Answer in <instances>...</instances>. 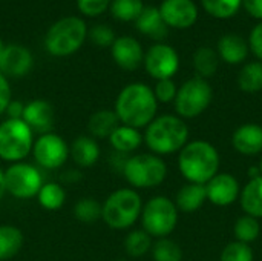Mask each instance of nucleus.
<instances>
[{
  "label": "nucleus",
  "mask_w": 262,
  "mask_h": 261,
  "mask_svg": "<svg viewBox=\"0 0 262 261\" xmlns=\"http://www.w3.org/2000/svg\"><path fill=\"white\" fill-rule=\"evenodd\" d=\"M114 111L121 125L144 129L158 112V102L150 86L141 82L126 85L115 98Z\"/></svg>",
  "instance_id": "obj_1"
},
{
  "label": "nucleus",
  "mask_w": 262,
  "mask_h": 261,
  "mask_svg": "<svg viewBox=\"0 0 262 261\" xmlns=\"http://www.w3.org/2000/svg\"><path fill=\"white\" fill-rule=\"evenodd\" d=\"M189 126L177 114L157 115L146 128L143 134L144 145L149 152L164 157L178 154L189 143Z\"/></svg>",
  "instance_id": "obj_2"
},
{
  "label": "nucleus",
  "mask_w": 262,
  "mask_h": 261,
  "mask_svg": "<svg viewBox=\"0 0 262 261\" xmlns=\"http://www.w3.org/2000/svg\"><path fill=\"white\" fill-rule=\"evenodd\" d=\"M221 157L207 140H192L178 152V169L187 183L206 185L220 172Z\"/></svg>",
  "instance_id": "obj_3"
},
{
  "label": "nucleus",
  "mask_w": 262,
  "mask_h": 261,
  "mask_svg": "<svg viewBox=\"0 0 262 261\" xmlns=\"http://www.w3.org/2000/svg\"><path fill=\"white\" fill-rule=\"evenodd\" d=\"M143 198L132 188H120L111 192L101 203V220L114 231L130 229L141 217Z\"/></svg>",
  "instance_id": "obj_4"
},
{
  "label": "nucleus",
  "mask_w": 262,
  "mask_h": 261,
  "mask_svg": "<svg viewBox=\"0 0 262 261\" xmlns=\"http://www.w3.org/2000/svg\"><path fill=\"white\" fill-rule=\"evenodd\" d=\"M121 174L135 191L154 189L167 178V165L163 157L152 152L132 154L127 157Z\"/></svg>",
  "instance_id": "obj_5"
},
{
  "label": "nucleus",
  "mask_w": 262,
  "mask_h": 261,
  "mask_svg": "<svg viewBox=\"0 0 262 261\" xmlns=\"http://www.w3.org/2000/svg\"><path fill=\"white\" fill-rule=\"evenodd\" d=\"M88 37L84 20L75 15L57 20L46 32L45 48L54 57H69L75 54Z\"/></svg>",
  "instance_id": "obj_6"
},
{
  "label": "nucleus",
  "mask_w": 262,
  "mask_h": 261,
  "mask_svg": "<svg viewBox=\"0 0 262 261\" xmlns=\"http://www.w3.org/2000/svg\"><path fill=\"white\" fill-rule=\"evenodd\" d=\"M180 211L175 202L166 195H155L143 205L141 229L152 238H166L178 226Z\"/></svg>",
  "instance_id": "obj_7"
},
{
  "label": "nucleus",
  "mask_w": 262,
  "mask_h": 261,
  "mask_svg": "<svg viewBox=\"0 0 262 261\" xmlns=\"http://www.w3.org/2000/svg\"><path fill=\"white\" fill-rule=\"evenodd\" d=\"M35 134L21 118H6L0 123V158L9 163L23 162L31 152Z\"/></svg>",
  "instance_id": "obj_8"
},
{
  "label": "nucleus",
  "mask_w": 262,
  "mask_h": 261,
  "mask_svg": "<svg viewBox=\"0 0 262 261\" xmlns=\"http://www.w3.org/2000/svg\"><path fill=\"white\" fill-rule=\"evenodd\" d=\"M213 100V89L206 78L198 75L186 80L177 92L173 100V108L178 117L196 118L207 111Z\"/></svg>",
  "instance_id": "obj_9"
},
{
  "label": "nucleus",
  "mask_w": 262,
  "mask_h": 261,
  "mask_svg": "<svg viewBox=\"0 0 262 261\" xmlns=\"http://www.w3.org/2000/svg\"><path fill=\"white\" fill-rule=\"evenodd\" d=\"M45 180L40 169L35 165L18 162L11 163L5 169L6 194L18 200H31L37 197Z\"/></svg>",
  "instance_id": "obj_10"
},
{
  "label": "nucleus",
  "mask_w": 262,
  "mask_h": 261,
  "mask_svg": "<svg viewBox=\"0 0 262 261\" xmlns=\"http://www.w3.org/2000/svg\"><path fill=\"white\" fill-rule=\"evenodd\" d=\"M31 154L37 166L48 171H55L64 166V163L68 162L69 145L61 135L51 131L35 138Z\"/></svg>",
  "instance_id": "obj_11"
},
{
  "label": "nucleus",
  "mask_w": 262,
  "mask_h": 261,
  "mask_svg": "<svg viewBox=\"0 0 262 261\" xmlns=\"http://www.w3.org/2000/svg\"><path fill=\"white\" fill-rule=\"evenodd\" d=\"M146 72L158 80L173 78V75L180 69V55L175 48L166 43H157L152 45L147 52H144L143 60Z\"/></svg>",
  "instance_id": "obj_12"
},
{
  "label": "nucleus",
  "mask_w": 262,
  "mask_h": 261,
  "mask_svg": "<svg viewBox=\"0 0 262 261\" xmlns=\"http://www.w3.org/2000/svg\"><path fill=\"white\" fill-rule=\"evenodd\" d=\"M167 28L187 29L198 20L200 11L193 0H163L158 6Z\"/></svg>",
  "instance_id": "obj_13"
},
{
  "label": "nucleus",
  "mask_w": 262,
  "mask_h": 261,
  "mask_svg": "<svg viewBox=\"0 0 262 261\" xmlns=\"http://www.w3.org/2000/svg\"><path fill=\"white\" fill-rule=\"evenodd\" d=\"M206 194L209 203L220 208H226L239 200L241 185L233 174L218 172L206 183Z\"/></svg>",
  "instance_id": "obj_14"
},
{
  "label": "nucleus",
  "mask_w": 262,
  "mask_h": 261,
  "mask_svg": "<svg viewBox=\"0 0 262 261\" xmlns=\"http://www.w3.org/2000/svg\"><path fill=\"white\" fill-rule=\"evenodd\" d=\"M111 54L117 66L124 71L138 69L144 60V51L141 43L130 35L117 37L111 46Z\"/></svg>",
  "instance_id": "obj_15"
},
{
  "label": "nucleus",
  "mask_w": 262,
  "mask_h": 261,
  "mask_svg": "<svg viewBox=\"0 0 262 261\" xmlns=\"http://www.w3.org/2000/svg\"><path fill=\"white\" fill-rule=\"evenodd\" d=\"M34 65L32 54L28 48L21 45H6L0 58V72L9 78H18L26 75Z\"/></svg>",
  "instance_id": "obj_16"
},
{
  "label": "nucleus",
  "mask_w": 262,
  "mask_h": 261,
  "mask_svg": "<svg viewBox=\"0 0 262 261\" xmlns=\"http://www.w3.org/2000/svg\"><path fill=\"white\" fill-rule=\"evenodd\" d=\"M21 120L32 129L34 134H46L52 131L54 125V108L45 98H34L25 103Z\"/></svg>",
  "instance_id": "obj_17"
},
{
  "label": "nucleus",
  "mask_w": 262,
  "mask_h": 261,
  "mask_svg": "<svg viewBox=\"0 0 262 261\" xmlns=\"http://www.w3.org/2000/svg\"><path fill=\"white\" fill-rule=\"evenodd\" d=\"M233 149L246 157L262 152V126L258 123H244L235 129L232 135Z\"/></svg>",
  "instance_id": "obj_18"
},
{
  "label": "nucleus",
  "mask_w": 262,
  "mask_h": 261,
  "mask_svg": "<svg viewBox=\"0 0 262 261\" xmlns=\"http://www.w3.org/2000/svg\"><path fill=\"white\" fill-rule=\"evenodd\" d=\"M249 43L238 34H224L216 45V54L220 60L227 65L244 63L249 57Z\"/></svg>",
  "instance_id": "obj_19"
},
{
  "label": "nucleus",
  "mask_w": 262,
  "mask_h": 261,
  "mask_svg": "<svg viewBox=\"0 0 262 261\" xmlns=\"http://www.w3.org/2000/svg\"><path fill=\"white\" fill-rule=\"evenodd\" d=\"M100 145L91 135H78L69 145V157L78 168H91L100 158Z\"/></svg>",
  "instance_id": "obj_20"
},
{
  "label": "nucleus",
  "mask_w": 262,
  "mask_h": 261,
  "mask_svg": "<svg viewBox=\"0 0 262 261\" xmlns=\"http://www.w3.org/2000/svg\"><path fill=\"white\" fill-rule=\"evenodd\" d=\"M175 205L180 212L184 214H193L203 208V205L207 202L206 194V185L200 183H186L181 186V189L175 195Z\"/></svg>",
  "instance_id": "obj_21"
},
{
  "label": "nucleus",
  "mask_w": 262,
  "mask_h": 261,
  "mask_svg": "<svg viewBox=\"0 0 262 261\" xmlns=\"http://www.w3.org/2000/svg\"><path fill=\"white\" fill-rule=\"evenodd\" d=\"M135 28L141 34L154 40H163L164 37H167V31H169L157 6H144V9L135 20Z\"/></svg>",
  "instance_id": "obj_22"
},
{
  "label": "nucleus",
  "mask_w": 262,
  "mask_h": 261,
  "mask_svg": "<svg viewBox=\"0 0 262 261\" xmlns=\"http://www.w3.org/2000/svg\"><path fill=\"white\" fill-rule=\"evenodd\" d=\"M107 140L114 152H118L123 155H132L144 143L141 131L132 126H126V125H120Z\"/></svg>",
  "instance_id": "obj_23"
},
{
  "label": "nucleus",
  "mask_w": 262,
  "mask_h": 261,
  "mask_svg": "<svg viewBox=\"0 0 262 261\" xmlns=\"http://www.w3.org/2000/svg\"><path fill=\"white\" fill-rule=\"evenodd\" d=\"M120 125L121 123L114 109H98L88 120V132L98 142L109 138Z\"/></svg>",
  "instance_id": "obj_24"
},
{
  "label": "nucleus",
  "mask_w": 262,
  "mask_h": 261,
  "mask_svg": "<svg viewBox=\"0 0 262 261\" xmlns=\"http://www.w3.org/2000/svg\"><path fill=\"white\" fill-rule=\"evenodd\" d=\"M239 203L246 215L262 218V177L250 178L241 188Z\"/></svg>",
  "instance_id": "obj_25"
},
{
  "label": "nucleus",
  "mask_w": 262,
  "mask_h": 261,
  "mask_svg": "<svg viewBox=\"0 0 262 261\" xmlns=\"http://www.w3.org/2000/svg\"><path fill=\"white\" fill-rule=\"evenodd\" d=\"M25 235L12 225H0V261L14 258L23 248Z\"/></svg>",
  "instance_id": "obj_26"
},
{
  "label": "nucleus",
  "mask_w": 262,
  "mask_h": 261,
  "mask_svg": "<svg viewBox=\"0 0 262 261\" xmlns=\"http://www.w3.org/2000/svg\"><path fill=\"white\" fill-rule=\"evenodd\" d=\"M238 86L246 94H256L262 91V62L255 60L246 63L238 74Z\"/></svg>",
  "instance_id": "obj_27"
},
{
  "label": "nucleus",
  "mask_w": 262,
  "mask_h": 261,
  "mask_svg": "<svg viewBox=\"0 0 262 261\" xmlns=\"http://www.w3.org/2000/svg\"><path fill=\"white\" fill-rule=\"evenodd\" d=\"M220 66V57L210 46H201L193 54V68L201 78H210L216 74Z\"/></svg>",
  "instance_id": "obj_28"
},
{
  "label": "nucleus",
  "mask_w": 262,
  "mask_h": 261,
  "mask_svg": "<svg viewBox=\"0 0 262 261\" xmlns=\"http://www.w3.org/2000/svg\"><path fill=\"white\" fill-rule=\"evenodd\" d=\"M37 202L46 211H58L66 202V191L57 182H45L37 194Z\"/></svg>",
  "instance_id": "obj_29"
},
{
  "label": "nucleus",
  "mask_w": 262,
  "mask_h": 261,
  "mask_svg": "<svg viewBox=\"0 0 262 261\" xmlns=\"http://www.w3.org/2000/svg\"><path fill=\"white\" fill-rule=\"evenodd\" d=\"M154 238L143 229H132L123 242L124 251L130 258H141L152 249Z\"/></svg>",
  "instance_id": "obj_30"
},
{
  "label": "nucleus",
  "mask_w": 262,
  "mask_h": 261,
  "mask_svg": "<svg viewBox=\"0 0 262 261\" xmlns=\"http://www.w3.org/2000/svg\"><path fill=\"white\" fill-rule=\"evenodd\" d=\"M233 235H235V242L246 243V245L255 243L261 235V223H259V220L244 214L243 217H239L235 222Z\"/></svg>",
  "instance_id": "obj_31"
},
{
  "label": "nucleus",
  "mask_w": 262,
  "mask_h": 261,
  "mask_svg": "<svg viewBox=\"0 0 262 261\" xmlns=\"http://www.w3.org/2000/svg\"><path fill=\"white\" fill-rule=\"evenodd\" d=\"M74 217L84 225H94L101 220V203L92 197H83L74 205Z\"/></svg>",
  "instance_id": "obj_32"
},
{
  "label": "nucleus",
  "mask_w": 262,
  "mask_h": 261,
  "mask_svg": "<svg viewBox=\"0 0 262 261\" xmlns=\"http://www.w3.org/2000/svg\"><path fill=\"white\" fill-rule=\"evenodd\" d=\"M203 9L220 20L233 17L239 8H243V0H201Z\"/></svg>",
  "instance_id": "obj_33"
},
{
  "label": "nucleus",
  "mask_w": 262,
  "mask_h": 261,
  "mask_svg": "<svg viewBox=\"0 0 262 261\" xmlns=\"http://www.w3.org/2000/svg\"><path fill=\"white\" fill-rule=\"evenodd\" d=\"M111 14L120 22H135L144 9L143 0H112Z\"/></svg>",
  "instance_id": "obj_34"
},
{
  "label": "nucleus",
  "mask_w": 262,
  "mask_h": 261,
  "mask_svg": "<svg viewBox=\"0 0 262 261\" xmlns=\"http://www.w3.org/2000/svg\"><path fill=\"white\" fill-rule=\"evenodd\" d=\"M150 252H152L154 261H183L181 246L169 237L158 238L152 245Z\"/></svg>",
  "instance_id": "obj_35"
},
{
  "label": "nucleus",
  "mask_w": 262,
  "mask_h": 261,
  "mask_svg": "<svg viewBox=\"0 0 262 261\" xmlns=\"http://www.w3.org/2000/svg\"><path fill=\"white\" fill-rule=\"evenodd\" d=\"M220 261H255V252L250 245L232 242L224 246Z\"/></svg>",
  "instance_id": "obj_36"
},
{
  "label": "nucleus",
  "mask_w": 262,
  "mask_h": 261,
  "mask_svg": "<svg viewBox=\"0 0 262 261\" xmlns=\"http://www.w3.org/2000/svg\"><path fill=\"white\" fill-rule=\"evenodd\" d=\"M152 91L158 105L160 103L167 105V103H173L177 92H178V86L173 82V78H166V80H158L155 86L152 88Z\"/></svg>",
  "instance_id": "obj_37"
},
{
  "label": "nucleus",
  "mask_w": 262,
  "mask_h": 261,
  "mask_svg": "<svg viewBox=\"0 0 262 261\" xmlns=\"http://www.w3.org/2000/svg\"><path fill=\"white\" fill-rule=\"evenodd\" d=\"M88 35H89L91 42L100 48H111L117 38L114 34V29L106 25H95L94 28H91L88 31Z\"/></svg>",
  "instance_id": "obj_38"
},
{
  "label": "nucleus",
  "mask_w": 262,
  "mask_h": 261,
  "mask_svg": "<svg viewBox=\"0 0 262 261\" xmlns=\"http://www.w3.org/2000/svg\"><path fill=\"white\" fill-rule=\"evenodd\" d=\"M111 0H77L78 11L86 17H97L107 11Z\"/></svg>",
  "instance_id": "obj_39"
},
{
  "label": "nucleus",
  "mask_w": 262,
  "mask_h": 261,
  "mask_svg": "<svg viewBox=\"0 0 262 261\" xmlns=\"http://www.w3.org/2000/svg\"><path fill=\"white\" fill-rule=\"evenodd\" d=\"M247 43H249V49L252 51V54L259 62H262V20L252 28Z\"/></svg>",
  "instance_id": "obj_40"
},
{
  "label": "nucleus",
  "mask_w": 262,
  "mask_h": 261,
  "mask_svg": "<svg viewBox=\"0 0 262 261\" xmlns=\"http://www.w3.org/2000/svg\"><path fill=\"white\" fill-rule=\"evenodd\" d=\"M11 100H12V89L9 80L0 72V115L5 114Z\"/></svg>",
  "instance_id": "obj_41"
},
{
  "label": "nucleus",
  "mask_w": 262,
  "mask_h": 261,
  "mask_svg": "<svg viewBox=\"0 0 262 261\" xmlns=\"http://www.w3.org/2000/svg\"><path fill=\"white\" fill-rule=\"evenodd\" d=\"M243 8L256 20H262V0H243Z\"/></svg>",
  "instance_id": "obj_42"
},
{
  "label": "nucleus",
  "mask_w": 262,
  "mask_h": 261,
  "mask_svg": "<svg viewBox=\"0 0 262 261\" xmlns=\"http://www.w3.org/2000/svg\"><path fill=\"white\" fill-rule=\"evenodd\" d=\"M23 111H25V103L20 100H11L5 114L8 115V118H21L23 117Z\"/></svg>",
  "instance_id": "obj_43"
},
{
  "label": "nucleus",
  "mask_w": 262,
  "mask_h": 261,
  "mask_svg": "<svg viewBox=\"0 0 262 261\" xmlns=\"http://www.w3.org/2000/svg\"><path fill=\"white\" fill-rule=\"evenodd\" d=\"M80 177H81V174L78 171H68L66 174H63V180L64 182H69V183L80 180Z\"/></svg>",
  "instance_id": "obj_44"
},
{
  "label": "nucleus",
  "mask_w": 262,
  "mask_h": 261,
  "mask_svg": "<svg viewBox=\"0 0 262 261\" xmlns=\"http://www.w3.org/2000/svg\"><path fill=\"white\" fill-rule=\"evenodd\" d=\"M6 194V185H5V171L0 168V200L5 197Z\"/></svg>",
  "instance_id": "obj_45"
},
{
  "label": "nucleus",
  "mask_w": 262,
  "mask_h": 261,
  "mask_svg": "<svg viewBox=\"0 0 262 261\" xmlns=\"http://www.w3.org/2000/svg\"><path fill=\"white\" fill-rule=\"evenodd\" d=\"M256 177H261V172H259L258 166L250 168V169H249V178H256Z\"/></svg>",
  "instance_id": "obj_46"
},
{
  "label": "nucleus",
  "mask_w": 262,
  "mask_h": 261,
  "mask_svg": "<svg viewBox=\"0 0 262 261\" xmlns=\"http://www.w3.org/2000/svg\"><path fill=\"white\" fill-rule=\"evenodd\" d=\"M5 46H6V45H5L3 40L0 38V58H2V54H3V51H5Z\"/></svg>",
  "instance_id": "obj_47"
},
{
  "label": "nucleus",
  "mask_w": 262,
  "mask_h": 261,
  "mask_svg": "<svg viewBox=\"0 0 262 261\" xmlns=\"http://www.w3.org/2000/svg\"><path fill=\"white\" fill-rule=\"evenodd\" d=\"M258 169H259V172H261V177H262V157H261V160H259V165H258Z\"/></svg>",
  "instance_id": "obj_48"
},
{
  "label": "nucleus",
  "mask_w": 262,
  "mask_h": 261,
  "mask_svg": "<svg viewBox=\"0 0 262 261\" xmlns=\"http://www.w3.org/2000/svg\"><path fill=\"white\" fill-rule=\"evenodd\" d=\"M115 261H127V260H115Z\"/></svg>",
  "instance_id": "obj_49"
}]
</instances>
